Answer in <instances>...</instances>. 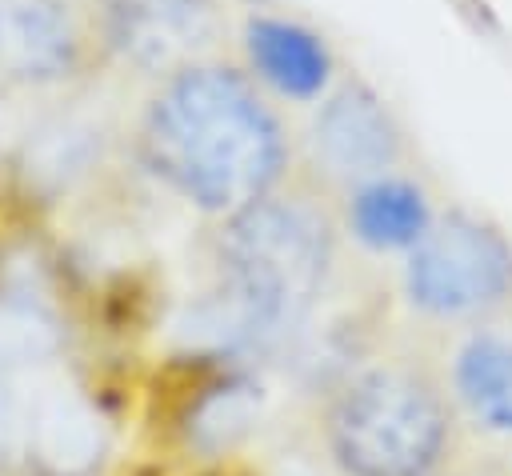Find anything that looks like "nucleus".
I'll list each match as a JSON object with an SVG mask.
<instances>
[{"instance_id": "obj_1", "label": "nucleus", "mask_w": 512, "mask_h": 476, "mask_svg": "<svg viewBox=\"0 0 512 476\" xmlns=\"http://www.w3.org/2000/svg\"><path fill=\"white\" fill-rule=\"evenodd\" d=\"M140 156L172 192L204 212H240L268 196L284 168V136L256 88L220 64H192L160 88L140 128Z\"/></svg>"}, {"instance_id": "obj_2", "label": "nucleus", "mask_w": 512, "mask_h": 476, "mask_svg": "<svg viewBox=\"0 0 512 476\" xmlns=\"http://www.w3.org/2000/svg\"><path fill=\"white\" fill-rule=\"evenodd\" d=\"M216 264V288L244 308L268 344L312 312L332 268V228L304 200L260 196L224 220Z\"/></svg>"}, {"instance_id": "obj_3", "label": "nucleus", "mask_w": 512, "mask_h": 476, "mask_svg": "<svg viewBox=\"0 0 512 476\" xmlns=\"http://www.w3.org/2000/svg\"><path fill=\"white\" fill-rule=\"evenodd\" d=\"M452 444V408L432 376L376 364L328 408V452L344 476H432Z\"/></svg>"}, {"instance_id": "obj_4", "label": "nucleus", "mask_w": 512, "mask_h": 476, "mask_svg": "<svg viewBox=\"0 0 512 476\" xmlns=\"http://www.w3.org/2000/svg\"><path fill=\"white\" fill-rule=\"evenodd\" d=\"M404 292L428 316H488L512 300V244L484 216L448 212L408 252Z\"/></svg>"}, {"instance_id": "obj_5", "label": "nucleus", "mask_w": 512, "mask_h": 476, "mask_svg": "<svg viewBox=\"0 0 512 476\" xmlns=\"http://www.w3.org/2000/svg\"><path fill=\"white\" fill-rule=\"evenodd\" d=\"M104 36L140 72L176 76L216 40L212 0H104Z\"/></svg>"}, {"instance_id": "obj_6", "label": "nucleus", "mask_w": 512, "mask_h": 476, "mask_svg": "<svg viewBox=\"0 0 512 476\" xmlns=\"http://www.w3.org/2000/svg\"><path fill=\"white\" fill-rule=\"evenodd\" d=\"M316 156L340 176H376L400 156V128L364 84H344L312 124Z\"/></svg>"}, {"instance_id": "obj_7", "label": "nucleus", "mask_w": 512, "mask_h": 476, "mask_svg": "<svg viewBox=\"0 0 512 476\" xmlns=\"http://www.w3.org/2000/svg\"><path fill=\"white\" fill-rule=\"evenodd\" d=\"M80 60L68 0H0V76L16 84L64 80Z\"/></svg>"}, {"instance_id": "obj_8", "label": "nucleus", "mask_w": 512, "mask_h": 476, "mask_svg": "<svg viewBox=\"0 0 512 476\" xmlns=\"http://www.w3.org/2000/svg\"><path fill=\"white\" fill-rule=\"evenodd\" d=\"M248 60L260 80H268L276 92L308 100L328 84L332 56L316 32L304 24L280 20V16H252L244 32Z\"/></svg>"}, {"instance_id": "obj_9", "label": "nucleus", "mask_w": 512, "mask_h": 476, "mask_svg": "<svg viewBox=\"0 0 512 476\" xmlns=\"http://www.w3.org/2000/svg\"><path fill=\"white\" fill-rule=\"evenodd\" d=\"M100 412L76 392H48L32 412V452L52 476H88L104 456Z\"/></svg>"}, {"instance_id": "obj_10", "label": "nucleus", "mask_w": 512, "mask_h": 476, "mask_svg": "<svg viewBox=\"0 0 512 476\" xmlns=\"http://www.w3.org/2000/svg\"><path fill=\"white\" fill-rule=\"evenodd\" d=\"M452 392L480 428L512 436V336L472 332L452 360Z\"/></svg>"}, {"instance_id": "obj_11", "label": "nucleus", "mask_w": 512, "mask_h": 476, "mask_svg": "<svg viewBox=\"0 0 512 476\" xmlns=\"http://www.w3.org/2000/svg\"><path fill=\"white\" fill-rule=\"evenodd\" d=\"M348 228L368 248H416L432 228V212L412 180L372 176L348 204Z\"/></svg>"}, {"instance_id": "obj_12", "label": "nucleus", "mask_w": 512, "mask_h": 476, "mask_svg": "<svg viewBox=\"0 0 512 476\" xmlns=\"http://www.w3.org/2000/svg\"><path fill=\"white\" fill-rule=\"evenodd\" d=\"M256 420H260V384L244 376H228L196 396L184 420V436L196 452L216 456L240 444L256 428Z\"/></svg>"}, {"instance_id": "obj_13", "label": "nucleus", "mask_w": 512, "mask_h": 476, "mask_svg": "<svg viewBox=\"0 0 512 476\" xmlns=\"http://www.w3.org/2000/svg\"><path fill=\"white\" fill-rule=\"evenodd\" d=\"M60 348L56 316L32 296H0V372L44 364Z\"/></svg>"}, {"instance_id": "obj_14", "label": "nucleus", "mask_w": 512, "mask_h": 476, "mask_svg": "<svg viewBox=\"0 0 512 476\" xmlns=\"http://www.w3.org/2000/svg\"><path fill=\"white\" fill-rule=\"evenodd\" d=\"M84 136H88V132H76V128H56V132H48V136L36 144V168H28V172L68 180L72 172L84 168V148H88Z\"/></svg>"}, {"instance_id": "obj_15", "label": "nucleus", "mask_w": 512, "mask_h": 476, "mask_svg": "<svg viewBox=\"0 0 512 476\" xmlns=\"http://www.w3.org/2000/svg\"><path fill=\"white\" fill-rule=\"evenodd\" d=\"M12 428H16V408H12V396H8V388H4V380H0V452H4L8 440H12Z\"/></svg>"}, {"instance_id": "obj_16", "label": "nucleus", "mask_w": 512, "mask_h": 476, "mask_svg": "<svg viewBox=\"0 0 512 476\" xmlns=\"http://www.w3.org/2000/svg\"><path fill=\"white\" fill-rule=\"evenodd\" d=\"M472 476H496V472H472Z\"/></svg>"}]
</instances>
